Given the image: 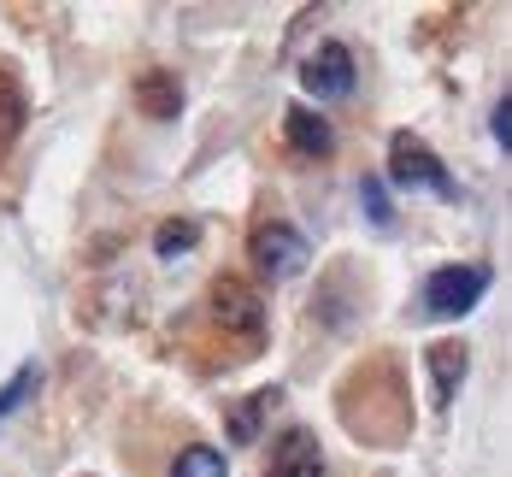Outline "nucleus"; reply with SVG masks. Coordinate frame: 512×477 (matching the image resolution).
Listing matches in <instances>:
<instances>
[{
    "label": "nucleus",
    "instance_id": "10",
    "mask_svg": "<svg viewBox=\"0 0 512 477\" xmlns=\"http://www.w3.org/2000/svg\"><path fill=\"white\" fill-rule=\"evenodd\" d=\"M430 377H436V407H448L454 389L465 383V348L460 342H436V348H430Z\"/></svg>",
    "mask_w": 512,
    "mask_h": 477
},
{
    "label": "nucleus",
    "instance_id": "1",
    "mask_svg": "<svg viewBox=\"0 0 512 477\" xmlns=\"http://www.w3.org/2000/svg\"><path fill=\"white\" fill-rule=\"evenodd\" d=\"M489 295V265H436L424 277V318H460Z\"/></svg>",
    "mask_w": 512,
    "mask_h": 477
},
{
    "label": "nucleus",
    "instance_id": "5",
    "mask_svg": "<svg viewBox=\"0 0 512 477\" xmlns=\"http://www.w3.org/2000/svg\"><path fill=\"white\" fill-rule=\"evenodd\" d=\"M301 83H307V95H318V101H342L354 89V53L342 48V42H318L301 59Z\"/></svg>",
    "mask_w": 512,
    "mask_h": 477
},
{
    "label": "nucleus",
    "instance_id": "11",
    "mask_svg": "<svg viewBox=\"0 0 512 477\" xmlns=\"http://www.w3.org/2000/svg\"><path fill=\"white\" fill-rule=\"evenodd\" d=\"M171 477H230V460L206 442H189L177 460H171Z\"/></svg>",
    "mask_w": 512,
    "mask_h": 477
},
{
    "label": "nucleus",
    "instance_id": "12",
    "mask_svg": "<svg viewBox=\"0 0 512 477\" xmlns=\"http://www.w3.org/2000/svg\"><path fill=\"white\" fill-rule=\"evenodd\" d=\"M277 401V389H259V395H248L236 413H230V442H254V430H259V413Z\"/></svg>",
    "mask_w": 512,
    "mask_h": 477
},
{
    "label": "nucleus",
    "instance_id": "4",
    "mask_svg": "<svg viewBox=\"0 0 512 477\" xmlns=\"http://www.w3.org/2000/svg\"><path fill=\"white\" fill-rule=\"evenodd\" d=\"M212 318H218L224 336H236V342H259V336H265V307H259V295L242 277H218V283H212Z\"/></svg>",
    "mask_w": 512,
    "mask_h": 477
},
{
    "label": "nucleus",
    "instance_id": "14",
    "mask_svg": "<svg viewBox=\"0 0 512 477\" xmlns=\"http://www.w3.org/2000/svg\"><path fill=\"white\" fill-rule=\"evenodd\" d=\"M359 201H365V212H371V224H377V230H395V207H389V189H383L377 177H365V183H359Z\"/></svg>",
    "mask_w": 512,
    "mask_h": 477
},
{
    "label": "nucleus",
    "instance_id": "6",
    "mask_svg": "<svg viewBox=\"0 0 512 477\" xmlns=\"http://www.w3.org/2000/svg\"><path fill=\"white\" fill-rule=\"evenodd\" d=\"M271 477H324V448L307 424H289L271 442Z\"/></svg>",
    "mask_w": 512,
    "mask_h": 477
},
{
    "label": "nucleus",
    "instance_id": "7",
    "mask_svg": "<svg viewBox=\"0 0 512 477\" xmlns=\"http://www.w3.org/2000/svg\"><path fill=\"white\" fill-rule=\"evenodd\" d=\"M283 142H289L295 154H307V159H324L330 148H336L324 112H312V106H289V112H283Z\"/></svg>",
    "mask_w": 512,
    "mask_h": 477
},
{
    "label": "nucleus",
    "instance_id": "3",
    "mask_svg": "<svg viewBox=\"0 0 512 477\" xmlns=\"http://www.w3.org/2000/svg\"><path fill=\"white\" fill-rule=\"evenodd\" d=\"M248 260L265 271V277H277V283H289V277H301L307 271V236L301 230H289V224H259L254 236H248Z\"/></svg>",
    "mask_w": 512,
    "mask_h": 477
},
{
    "label": "nucleus",
    "instance_id": "16",
    "mask_svg": "<svg viewBox=\"0 0 512 477\" xmlns=\"http://www.w3.org/2000/svg\"><path fill=\"white\" fill-rule=\"evenodd\" d=\"M495 142H501V148H512V95L495 106Z\"/></svg>",
    "mask_w": 512,
    "mask_h": 477
},
{
    "label": "nucleus",
    "instance_id": "2",
    "mask_svg": "<svg viewBox=\"0 0 512 477\" xmlns=\"http://www.w3.org/2000/svg\"><path fill=\"white\" fill-rule=\"evenodd\" d=\"M389 177H395L401 189H430L436 201H460V189H454L448 165L430 154L418 136H395V142H389Z\"/></svg>",
    "mask_w": 512,
    "mask_h": 477
},
{
    "label": "nucleus",
    "instance_id": "8",
    "mask_svg": "<svg viewBox=\"0 0 512 477\" xmlns=\"http://www.w3.org/2000/svg\"><path fill=\"white\" fill-rule=\"evenodd\" d=\"M136 106H142L148 118H177V112H183V83H177L171 71H142V77H136Z\"/></svg>",
    "mask_w": 512,
    "mask_h": 477
},
{
    "label": "nucleus",
    "instance_id": "9",
    "mask_svg": "<svg viewBox=\"0 0 512 477\" xmlns=\"http://www.w3.org/2000/svg\"><path fill=\"white\" fill-rule=\"evenodd\" d=\"M24 124H30V95H24L18 71H6V65H0V154L24 136Z\"/></svg>",
    "mask_w": 512,
    "mask_h": 477
},
{
    "label": "nucleus",
    "instance_id": "13",
    "mask_svg": "<svg viewBox=\"0 0 512 477\" xmlns=\"http://www.w3.org/2000/svg\"><path fill=\"white\" fill-rule=\"evenodd\" d=\"M195 236H201V230H195L189 218H177V224H159L154 254H159V260H171V254H189V248H195Z\"/></svg>",
    "mask_w": 512,
    "mask_h": 477
},
{
    "label": "nucleus",
    "instance_id": "15",
    "mask_svg": "<svg viewBox=\"0 0 512 477\" xmlns=\"http://www.w3.org/2000/svg\"><path fill=\"white\" fill-rule=\"evenodd\" d=\"M30 389H36V366H24L6 389H0V419H12V413H18V401H30Z\"/></svg>",
    "mask_w": 512,
    "mask_h": 477
}]
</instances>
